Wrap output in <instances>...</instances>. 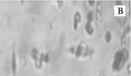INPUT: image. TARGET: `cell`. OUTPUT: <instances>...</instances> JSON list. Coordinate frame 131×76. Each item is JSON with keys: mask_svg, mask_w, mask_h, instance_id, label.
I'll return each mask as SVG.
<instances>
[{"mask_svg": "<svg viewBox=\"0 0 131 76\" xmlns=\"http://www.w3.org/2000/svg\"><path fill=\"white\" fill-rule=\"evenodd\" d=\"M104 40H105L106 43H110L111 41V40H112V34H111V31H106L105 35H104Z\"/></svg>", "mask_w": 131, "mask_h": 76, "instance_id": "obj_9", "label": "cell"}, {"mask_svg": "<svg viewBox=\"0 0 131 76\" xmlns=\"http://www.w3.org/2000/svg\"><path fill=\"white\" fill-rule=\"evenodd\" d=\"M88 3L90 7H92L94 6V4H96V2H94V1H88Z\"/></svg>", "mask_w": 131, "mask_h": 76, "instance_id": "obj_14", "label": "cell"}, {"mask_svg": "<svg viewBox=\"0 0 131 76\" xmlns=\"http://www.w3.org/2000/svg\"><path fill=\"white\" fill-rule=\"evenodd\" d=\"M34 64H35V67L36 68V69L40 70L42 68L43 61L39 57H38L36 59L34 60Z\"/></svg>", "mask_w": 131, "mask_h": 76, "instance_id": "obj_8", "label": "cell"}, {"mask_svg": "<svg viewBox=\"0 0 131 76\" xmlns=\"http://www.w3.org/2000/svg\"><path fill=\"white\" fill-rule=\"evenodd\" d=\"M129 58L128 51L126 48L117 50L115 52L113 57L112 63V70L115 72L122 71L125 67V65L128 61Z\"/></svg>", "mask_w": 131, "mask_h": 76, "instance_id": "obj_1", "label": "cell"}, {"mask_svg": "<svg viewBox=\"0 0 131 76\" xmlns=\"http://www.w3.org/2000/svg\"><path fill=\"white\" fill-rule=\"evenodd\" d=\"M69 52H70V53L74 54V52H75V48L74 47V46L70 47L69 48Z\"/></svg>", "mask_w": 131, "mask_h": 76, "instance_id": "obj_13", "label": "cell"}, {"mask_svg": "<svg viewBox=\"0 0 131 76\" xmlns=\"http://www.w3.org/2000/svg\"><path fill=\"white\" fill-rule=\"evenodd\" d=\"M31 57L33 60L36 59L37 58L39 57V50L36 47H33L31 50Z\"/></svg>", "mask_w": 131, "mask_h": 76, "instance_id": "obj_6", "label": "cell"}, {"mask_svg": "<svg viewBox=\"0 0 131 76\" xmlns=\"http://www.w3.org/2000/svg\"><path fill=\"white\" fill-rule=\"evenodd\" d=\"M11 68H12V71L13 75L15 76L16 73V70H17V65H16V58L15 53L13 52L12 55V61H11Z\"/></svg>", "mask_w": 131, "mask_h": 76, "instance_id": "obj_3", "label": "cell"}, {"mask_svg": "<svg viewBox=\"0 0 131 76\" xmlns=\"http://www.w3.org/2000/svg\"><path fill=\"white\" fill-rule=\"evenodd\" d=\"M115 6H122V2H119V1L115 2Z\"/></svg>", "mask_w": 131, "mask_h": 76, "instance_id": "obj_15", "label": "cell"}, {"mask_svg": "<svg viewBox=\"0 0 131 76\" xmlns=\"http://www.w3.org/2000/svg\"><path fill=\"white\" fill-rule=\"evenodd\" d=\"M86 19H87V23H92V21H93V19H94V14L92 12H90L88 13V14L86 15Z\"/></svg>", "mask_w": 131, "mask_h": 76, "instance_id": "obj_10", "label": "cell"}, {"mask_svg": "<svg viewBox=\"0 0 131 76\" xmlns=\"http://www.w3.org/2000/svg\"><path fill=\"white\" fill-rule=\"evenodd\" d=\"M73 29L75 31H77L78 29V25L79 23H81L82 21V17L81 15L80 14L79 12H76L74 14L73 17Z\"/></svg>", "mask_w": 131, "mask_h": 76, "instance_id": "obj_2", "label": "cell"}, {"mask_svg": "<svg viewBox=\"0 0 131 76\" xmlns=\"http://www.w3.org/2000/svg\"><path fill=\"white\" fill-rule=\"evenodd\" d=\"M57 6H58V7H59V8L61 9V8H62V6H63V1H58V2H57Z\"/></svg>", "mask_w": 131, "mask_h": 76, "instance_id": "obj_12", "label": "cell"}, {"mask_svg": "<svg viewBox=\"0 0 131 76\" xmlns=\"http://www.w3.org/2000/svg\"><path fill=\"white\" fill-rule=\"evenodd\" d=\"M130 65H128V72L129 75L130 74Z\"/></svg>", "mask_w": 131, "mask_h": 76, "instance_id": "obj_16", "label": "cell"}, {"mask_svg": "<svg viewBox=\"0 0 131 76\" xmlns=\"http://www.w3.org/2000/svg\"><path fill=\"white\" fill-rule=\"evenodd\" d=\"M85 30L86 33L88 34V35H93V33H94V29L93 26H92V23H87L85 25Z\"/></svg>", "mask_w": 131, "mask_h": 76, "instance_id": "obj_4", "label": "cell"}, {"mask_svg": "<svg viewBox=\"0 0 131 76\" xmlns=\"http://www.w3.org/2000/svg\"><path fill=\"white\" fill-rule=\"evenodd\" d=\"M83 51V46L82 45H78L77 48H75V52H74L76 57L79 58L80 56H81Z\"/></svg>", "mask_w": 131, "mask_h": 76, "instance_id": "obj_7", "label": "cell"}, {"mask_svg": "<svg viewBox=\"0 0 131 76\" xmlns=\"http://www.w3.org/2000/svg\"><path fill=\"white\" fill-rule=\"evenodd\" d=\"M49 59H50V58H49V54L48 53L45 54V55H44V58H43V63H48L49 62Z\"/></svg>", "mask_w": 131, "mask_h": 76, "instance_id": "obj_11", "label": "cell"}, {"mask_svg": "<svg viewBox=\"0 0 131 76\" xmlns=\"http://www.w3.org/2000/svg\"><path fill=\"white\" fill-rule=\"evenodd\" d=\"M101 2H98L97 5V8H96V18L97 21H100V18L102 17V6L100 5Z\"/></svg>", "mask_w": 131, "mask_h": 76, "instance_id": "obj_5", "label": "cell"}]
</instances>
